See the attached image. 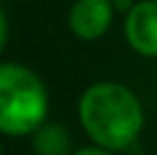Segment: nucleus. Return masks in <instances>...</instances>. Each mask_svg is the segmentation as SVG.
<instances>
[{
    "instance_id": "obj_5",
    "label": "nucleus",
    "mask_w": 157,
    "mask_h": 155,
    "mask_svg": "<svg viewBox=\"0 0 157 155\" xmlns=\"http://www.w3.org/2000/svg\"><path fill=\"white\" fill-rule=\"evenodd\" d=\"M32 153L34 155H71L73 139L68 130L57 121H46L32 132Z\"/></svg>"
},
{
    "instance_id": "obj_8",
    "label": "nucleus",
    "mask_w": 157,
    "mask_h": 155,
    "mask_svg": "<svg viewBox=\"0 0 157 155\" xmlns=\"http://www.w3.org/2000/svg\"><path fill=\"white\" fill-rule=\"evenodd\" d=\"M0 155H2V146H0Z\"/></svg>"
},
{
    "instance_id": "obj_2",
    "label": "nucleus",
    "mask_w": 157,
    "mask_h": 155,
    "mask_svg": "<svg viewBox=\"0 0 157 155\" xmlns=\"http://www.w3.org/2000/svg\"><path fill=\"white\" fill-rule=\"evenodd\" d=\"M48 116V89L32 68L16 62L0 64V132L32 135Z\"/></svg>"
},
{
    "instance_id": "obj_4",
    "label": "nucleus",
    "mask_w": 157,
    "mask_h": 155,
    "mask_svg": "<svg viewBox=\"0 0 157 155\" xmlns=\"http://www.w3.org/2000/svg\"><path fill=\"white\" fill-rule=\"evenodd\" d=\"M114 18L112 0H75L68 12V28L78 39L96 41L109 30Z\"/></svg>"
},
{
    "instance_id": "obj_7",
    "label": "nucleus",
    "mask_w": 157,
    "mask_h": 155,
    "mask_svg": "<svg viewBox=\"0 0 157 155\" xmlns=\"http://www.w3.org/2000/svg\"><path fill=\"white\" fill-rule=\"evenodd\" d=\"M7 37H9V23H7V16H5L2 7H0V52H2L5 44H7Z\"/></svg>"
},
{
    "instance_id": "obj_3",
    "label": "nucleus",
    "mask_w": 157,
    "mask_h": 155,
    "mask_svg": "<svg viewBox=\"0 0 157 155\" xmlns=\"http://www.w3.org/2000/svg\"><path fill=\"white\" fill-rule=\"evenodd\" d=\"M125 39L134 52L157 57V0H141L128 9Z\"/></svg>"
},
{
    "instance_id": "obj_1",
    "label": "nucleus",
    "mask_w": 157,
    "mask_h": 155,
    "mask_svg": "<svg viewBox=\"0 0 157 155\" xmlns=\"http://www.w3.org/2000/svg\"><path fill=\"white\" fill-rule=\"evenodd\" d=\"M78 119L91 141L116 153L130 148L141 135L144 107L130 87L105 80L82 91Z\"/></svg>"
},
{
    "instance_id": "obj_6",
    "label": "nucleus",
    "mask_w": 157,
    "mask_h": 155,
    "mask_svg": "<svg viewBox=\"0 0 157 155\" xmlns=\"http://www.w3.org/2000/svg\"><path fill=\"white\" fill-rule=\"evenodd\" d=\"M71 155H114V153L98 146V144H91V146H82V148H78V151H73Z\"/></svg>"
}]
</instances>
